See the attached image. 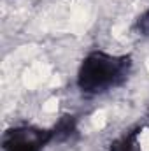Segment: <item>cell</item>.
<instances>
[{"label":"cell","instance_id":"5","mask_svg":"<svg viewBox=\"0 0 149 151\" xmlns=\"http://www.w3.org/2000/svg\"><path fill=\"white\" fill-rule=\"evenodd\" d=\"M137 28L142 35H149V7L144 11L142 16H139L137 19Z\"/></svg>","mask_w":149,"mask_h":151},{"label":"cell","instance_id":"2","mask_svg":"<svg viewBox=\"0 0 149 151\" xmlns=\"http://www.w3.org/2000/svg\"><path fill=\"white\" fill-rule=\"evenodd\" d=\"M53 142V130L37 125H14L2 135V151H44Z\"/></svg>","mask_w":149,"mask_h":151},{"label":"cell","instance_id":"3","mask_svg":"<svg viewBox=\"0 0 149 151\" xmlns=\"http://www.w3.org/2000/svg\"><path fill=\"white\" fill-rule=\"evenodd\" d=\"M109 151H149V121L132 127L114 137Z\"/></svg>","mask_w":149,"mask_h":151},{"label":"cell","instance_id":"1","mask_svg":"<svg viewBox=\"0 0 149 151\" xmlns=\"http://www.w3.org/2000/svg\"><path fill=\"white\" fill-rule=\"evenodd\" d=\"M132 69L133 62L130 55L93 49L81 60L75 74V84L84 95H104L125 84L132 74Z\"/></svg>","mask_w":149,"mask_h":151},{"label":"cell","instance_id":"4","mask_svg":"<svg viewBox=\"0 0 149 151\" xmlns=\"http://www.w3.org/2000/svg\"><path fill=\"white\" fill-rule=\"evenodd\" d=\"M51 130H53V142H54V141H67V139H70L75 134V130H77L75 118L72 114L62 116V118L56 121V125L51 127Z\"/></svg>","mask_w":149,"mask_h":151}]
</instances>
